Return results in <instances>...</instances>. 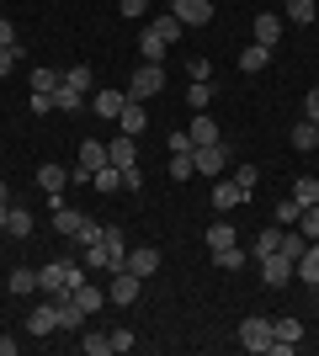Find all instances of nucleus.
I'll return each instance as SVG.
<instances>
[{"label":"nucleus","mask_w":319,"mask_h":356,"mask_svg":"<svg viewBox=\"0 0 319 356\" xmlns=\"http://www.w3.org/2000/svg\"><path fill=\"white\" fill-rule=\"evenodd\" d=\"M192 165H197L202 176H224L229 165H234V149H229L224 138H218V144H197L192 149Z\"/></svg>","instance_id":"7ed1b4c3"},{"label":"nucleus","mask_w":319,"mask_h":356,"mask_svg":"<svg viewBox=\"0 0 319 356\" xmlns=\"http://www.w3.org/2000/svg\"><path fill=\"white\" fill-rule=\"evenodd\" d=\"M80 261H85V266H101V271H122V261H128V239H122V229H101V239H96Z\"/></svg>","instance_id":"f03ea898"},{"label":"nucleus","mask_w":319,"mask_h":356,"mask_svg":"<svg viewBox=\"0 0 319 356\" xmlns=\"http://www.w3.org/2000/svg\"><path fill=\"white\" fill-rule=\"evenodd\" d=\"M213 266H218V271H240V266H245L240 239H234V245H224V250H213Z\"/></svg>","instance_id":"393cba45"},{"label":"nucleus","mask_w":319,"mask_h":356,"mask_svg":"<svg viewBox=\"0 0 319 356\" xmlns=\"http://www.w3.org/2000/svg\"><path fill=\"white\" fill-rule=\"evenodd\" d=\"M106 160L117 165V170H128V165H138V138L117 134V138H112V144H106Z\"/></svg>","instance_id":"9b49d317"},{"label":"nucleus","mask_w":319,"mask_h":356,"mask_svg":"<svg viewBox=\"0 0 319 356\" xmlns=\"http://www.w3.org/2000/svg\"><path fill=\"white\" fill-rule=\"evenodd\" d=\"M101 229H106V223H96V218H85V229H80V245H85V250H91V245H96V239H101Z\"/></svg>","instance_id":"79ce46f5"},{"label":"nucleus","mask_w":319,"mask_h":356,"mask_svg":"<svg viewBox=\"0 0 319 356\" xmlns=\"http://www.w3.org/2000/svg\"><path fill=\"white\" fill-rule=\"evenodd\" d=\"M240 346H245V351H272V319L250 314V319L240 325Z\"/></svg>","instance_id":"39448f33"},{"label":"nucleus","mask_w":319,"mask_h":356,"mask_svg":"<svg viewBox=\"0 0 319 356\" xmlns=\"http://www.w3.org/2000/svg\"><path fill=\"white\" fill-rule=\"evenodd\" d=\"M101 165H112V160H106V144H96V138H85V144H80V170H91V176H96Z\"/></svg>","instance_id":"6ab92c4d"},{"label":"nucleus","mask_w":319,"mask_h":356,"mask_svg":"<svg viewBox=\"0 0 319 356\" xmlns=\"http://www.w3.org/2000/svg\"><path fill=\"white\" fill-rule=\"evenodd\" d=\"M80 96H85V90H75V86H64V80H59V90H54V112H80Z\"/></svg>","instance_id":"c85d7f7f"},{"label":"nucleus","mask_w":319,"mask_h":356,"mask_svg":"<svg viewBox=\"0 0 319 356\" xmlns=\"http://www.w3.org/2000/svg\"><path fill=\"white\" fill-rule=\"evenodd\" d=\"M277 38H282V16L261 11V16H256V43H261V48H277Z\"/></svg>","instance_id":"4468645a"},{"label":"nucleus","mask_w":319,"mask_h":356,"mask_svg":"<svg viewBox=\"0 0 319 356\" xmlns=\"http://www.w3.org/2000/svg\"><path fill=\"white\" fill-rule=\"evenodd\" d=\"M59 80H64V74H54V70H32V90H43V96H54Z\"/></svg>","instance_id":"4c0bfd02"},{"label":"nucleus","mask_w":319,"mask_h":356,"mask_svg":"<svg viewBox=\"0 0 319 356\" xmlns=\"http://www.w3.org/2000/svg\"><path fill=\"white\" fill-rule=\"evenodd\" d=\"M186 102L197 106V112H208V102H213V80H197V86L186 90Z\"/></svg>","instance_id":"58836bf2"},{"label":"nucleus","mask_w":319,"mask_h":356,"mask_svg":"<svg viewBox=\"0 0 319 356\" xmlns=\"http://www.w3.org/2000/svg\"><path fill=\"white\" fill-rule=\"evenodd\" d=\"M0 48H16V27L6 22V16H0Z\"/></svg>","instance_id":"603ef678"},{"label":"nucleus","mask_w":319,"mask_h":356,"mask_svg":"<svg viewBox=\"0 0 319 356\" xmlns=\"http://www.w3.org/2000/svg\"><path fill=\"white\" fill-rule=\"evenodd\" d=\"M298 213H304V208H298L293 197H282V202H277V208H272V218L282 223V229H293V223H298Z\"/></svg>","instance_id":"c9c22d12"},{"label":"nucleus","mask_w":319,"mask_h":356,"mask_svg":"<svg viewBox=\"0 0 319 356\" xmlns=\"http://www.w3.org/2000/svg\"><path fill=\"white\" fill-rule=\"evenodd\" d=\"M91 80H96V74H91V64H75V70L64 74V86H75V90H91Z\"/></svg>","instance_id":"a19ab883"},{"label":"nucleus","mask_w":319,"mask_h":356,"mask_svg":"<svg viewBox=\"0 0 319 356\" xmlns=\"http://www.w3.org/2000/svg\"><path fill=\"white\" fill-rule=\"evenodd\" d=\"M27 330H32V335H54V330H59V309H54V298H43V303L27 314Z\"/></svg>","instance_id":"9d476101"},{"label":"nucleus","mask_w":319,"mask_h":356,"mask_svg":"<svg viewBox=\"0 0 319 356\" xmlns=\"http://www.w3.org/2000/svg\"><path fill=\"white\" fill-rule=\"evenodd\" d=\"M54 229L75 239L80 229H85V213H75V208H69V202H59V208H54Z\"/></svg>","instance_id":"2eb2a0df"},{"label":"nucleus","mask_w":319,"mask_h":356,"mask_svg":"<svg viewBox=\"0 0 319 356\" xmlns=\"http://www.w3.org/2000/svg\"><path fill=\"white\" fill-rule=\"evenodd\" d=\"M314 149H319V122H314Z\"/></svg>","instance_id":"6e6d98bb"},{"label":"nucleus","mask_w":319,"mask_h":356,"mask_svg":"<svg viewBox=\"0 0 319 356\" xmlns=\"http://www.w3.org/2000/svg\"><path fill=\"white\" fill-rule=\"evenodd\" d=\"M170 16H176L181 27H208V22H213V0H176Z\"/></svg>","instance_id":"423d86ee"},{"label":"nucleus","mask_w":319,"mask_h":356,"mask_svg":"<svg viewBox=\"0 0 319 356\" xmlns=\"http://www.w3.org/2000/svg\"><path fill=\"white\" fill-rule=\"evenodd\" d=\"M165 144H170V154H186V149H192V134H186V128H176Z\"/></svg>","instance_id":"37998d69"},{"label":"nucleus","mask_w":319,"mask_h":356,"mask_svg":"<svg viewBox=\"0 0 319 356\" xmlns=\"http://www.w3.org/2000/svg\"><path fill=\"white\" fill-rule=\"evenodd\" d=\"M6 218H11V202H6V197H0V234H6Z\"/></svg>","instance_id":"5fc2aeb1"},{"label":"nucleus","mask_w":319,"mask_h":356,"mask_svg":"<svg viewBox=\"0 0 319 356\" xmlns=\"http://www.w3.org/2000/svg\"><path fill=\"white\" fill-rule=\"evenodd\" d=\"M91 186H96V192H101V197H112V192H117V186H122V170H117V165H101V170H96V176H91Z\"/></svg>","instance_id":"bb28decb"},{"label":"nucleus","mask_w":319,"mask_h":356,"mask_svg":"<svg viewBox=\"0 0 319 356\" xmlns=\"http://www.w3.org/2000/svg\"><path fill=\"white\" fill-rule=\"evenodd\" d=\"M138 48H144V64H160V54H165V43H160V32H154V27L138 32Z\"/></svg>","instance_id":"cd10ccee"},{"label":"nucleus","mask_w":319,"mask_h":356,"mask_svg":"<svg viewBox=\"0 0 319 356\" xmlns=\"http://www.w3.org/2000/svg\"><path fill=\"white\" fill-rule=\"evenodd\" d=\"M240 202H250V197H245L240 186H234V181H218V186H213V208H218V213L240 208Z\"/></svg>","instance_id":"f3484780"},{"label":"nucleus","mask_w":319,"mask_h":356,"mask_svg":"<svg viewBox=\"0 0 319 356\" xmlns=\"http://www.w3.org/2000/svg\"><path fill=\"white\" fill-rule=\"evenodd\" d=\"M160 86H165V70L160 64H138L133 80H128V102H149V96H160Z\"/></svg>","instance_id":"20e7f679"},{"label":"nucleus","mask_w":319,"mask_h":356,"mask_svg":"<svg viewBox=\"0 0 319 356\" xmlns=\"http://www.w3.org/2000/svg\"><path fill=\"white\" fill-rule=\"evenodd\" d=\"M293 229H304L309 239H319V202H314V208H304V213H298V223H293Z\"/></svg>","instance_id":"ea45409f"},{"label":"nucleus","mask_w":319,"mask_h":356,"mask_svg":"<svg viewBox=\"0 0 319 356\" xmlns=\"http://www.w3.org/2000/svg\"><path fill=\"white\" fill-rule=\"evenodd\" d=\"M202 245H208V250H224V245H234V223H208V234H202Z\"/></svg>","instance_id":"b1692460"},{"label":"nucleus","mask_w":319,"mask_h":356,"mask_svg":"<svg viewBox=\"0 0 319 356\" xmlns=\"http://www.w3.org/2000/svg\"><path fill=\"white\" fill-rule=\"evenodd\" d=\"M43 112H54V96H43V90H32V118H43Z\"/></svg>","instance_id":"a18cd8bd"},{"label":"nucleus","mask_w":319,"mask_h":356,"mask_svg":"<svg viewBox=\"0 0 319 356\" xmlns=\"http://www.w3.org/2000/svg\"><path fill=\"white\" fill-rule=\"evenodd\" d=\"M170 176H176V181H192V176H197V165H192V149H186V154H170Z\"/></svg>","instance_id":"e433bc0d"},{"label":"nucleus","mask_w":319,"mask_h":356,"mask_svg":"<svg viewBox=\"0 0 319 356\" xmlns=\"http://www.w3.org/2000/svg\"><path fill=\"white\" fill-rule=\"evenodd\" d=\"M186 134H192V149H197V144H218V138H224V134H218V122H213L208 112H197V122H192Z\"/></svg>","instance_id":"a211bd4d"},{"label":"nucleus","mask_w":319,"mask_h":356,"mask_svg":"<svg viewBox=\"0 0 319 356\" xmlns=\"http://www.w3.org/2000/svg\"><path fill=\"white\" fill-rule=\"evenodd\" d=\"M133 341H138L133 330H117V335H112V351H133Z\"/></svg>","instance_id":"49530a36"},{"label":"nucleus","mask_w":319,"mask_h":356,"mask_svg":"<svg viewBox=\"0 0 319 356\" xmlns=\"http://www.w3.org/2000/svg\"><path fill=\"white\" fill-rule=\"evenodd\" d=\"M293 202H298V208H314V202H319V181L314 176H298V181H293Z\"/></svg>","instance_id":"4be33fe9"},{"label":"nucleus","mask_w":319,"mask_h":356,"mask_svg":"<svg viewBox=\"0 0 319 356\" xmlns=\"http://www.w3.org/2000/svg\"><path fill=\"white\" fill-rule=\"evenodd\" d=\"M304 118L319 122V90H309V96H304Z\"/></svg>","instance_id":"8fccbe9b"},{"label":"nucleus","mask_w":319,"mask_h":356,"mask_svg":"<svg viewBox=\"0 0 319 356\" xmlns=\"http://www.w3.org/2000/svg\"><path fill=\"white\" fill-rule=\"evenodd\" d=\"M75 303H80V309H85V314H96V309H101V303H106V293H96L91 282H80V287H75Z\"/></svg>","instance_id":"72a5a7b5"},{"label":"nucleus","mask_w":319,"mask_h":356,"mask_svg":"<svg viewBox=\"0 0 319 356\" xmlns=\"http://www.w3.org/2000/svg\"><path fill=\"white\" fill-rule=\"evenodd\" d=\"M11 293H16V298L38 293V271H32V266H16V271H11Z\"/></svg>","instance_id":"c756f323"},{"label":"nucleus","mask_w":319,"mask_h":356,"mask_svg":"<svg viewBox=\"0 0 319 356\" xmlns=\"http://www.w3.org/2000/svg\"><path fill=\"white\" fill-rule=\"evenodd\" d=\"M80 346H85V356H117V351H112V335H101V330H85V341H80Z\"/></svg>","instance_id":"2f4dec72"},{"label":"nucleus","mask_w":319,"mask_h":356,"mask_svg":"<svg viewBox=\"0 0 319 356\" xmlns=\"http://www.w3.org/2000/svg\"><path fill=\"white\" fill-rule=\"evenodd\" d=\"M293 277H298V282H309V287H319V245H314V239H309V250L293 261Z\"/></svg>","instance_id":"f8f14e48"},{"label":"nucleus","mask_w":319,"mask_h":356,"mask_svg":"<svg viewBox=\"0 0 319 356\" xmlns=\"http://www.w3.org/2000/svg\"><path fill=\"white\" fill-rule=\"evenodd\" d=\"M122 266L133 271V277H154V271H160V250H128Z\"/></svg>","instance_id":"dca6fc26"},{"label":"nucleus","mask_w":319,"mask_h":356,"mask_svg":"<svg viewBox=\"0 0 319 356\" xmlns=\"http://www.w3.org/2000/svg\"><path fill=\"white\" fill-rule=\"evenodd\" d=\"M85 261H69V255H64V261H48L43 271H38V293H48V298H59V293H75L80 282H85Z\"/></svg>","instance_id":"f257e3e1"},{"label":"nucleus","mask_w":319,"mask_h":356,"mask_svg":"<svg viewBox=\"0 0 319 356\" xmlns=\"http://www.w3.org/2000/svg\"><path fill=\"white\" fill-rule=\"evenodd\" d=\"M229 170H234V176H229V181H234V186H240L245 197L256 192V181H261V170H256V165H229Z\"/></svg>","instance_id":"473e14b6"},{"label":"nucleus","mask_w":319,"mask_h":356,"mask_svg":"<svg viewBox=\"0 0 319 356\" xmlns=\"http://www.w3.org/2000/svg\"><path fill=\"white\" fill-rule=\"evenodd\" d=\"M288 22L293 27H309L314 22V0H288Z\"/></svg>","instance_id":"f704fd0d"},{"label":"nucleus","mask_w":319,"mask_h":356,"mask_svg":"<svg viewBox=\"0 0 319 356\" xmlns=\"http://www.w3.org/2000/svg\"><path fill=\"white\" fill-rule=\"evenodd\" d=\"M288 277H293V255H282V250L261 255V282L266 287H288Z\"/></svg>","instance_id":"0eeeda50"},{"label":"nucleus","mask_w":319,"mask_h":356,"mask_svg":"<svg viewBox=\"0 0 319 356\" xmlns=\"http://www.w3.org/2000/svg\"><path fill=\"white\" fill-rule=\"evenodd\" d=\"M0 356H16V341H11V335H0Z\"/></svg>","instance_id":"864d4df0"},{"label":"nucleus","mask_w":319,"mask_h":356,"mask_svg":"<svg viewBox=\"0 0 319 356\" xmlns=\"http://www.w3.org/2000/svg\"><path fill=\"white\" fill-rule=\"evenodd\" d=\"M6 234H11V239H32V213H27V208H16V202H11V218H6Z\"/></svg>","instance_id":"5701e85b"},{"label":"nucleus","mask_w":319,"mask_h":356,"mask_svg":"<svg viewBox=\"0 0 319 356\" xmlns=\"http://www.w3.org/2000/svg\"><path fill=\"white\" fill-rule=\"evenodd\" d=\"M122 186H128V192H138V186H144V176H138V165H128V170H122Z\"/></svg>","instance_id":"3c124183"},{"label":"nucleus","mask_w":319,"mask_h":356,"mask_svg":"<svg viewBox=\"0 0 319 356\" xmlns=\"http://www.w3.org/2000/svg\"><path fill=\"white\" fill-rule=\"evenodd\" d=\"M138 287H144V277H133V271L122 266V271H112V303H117V309H128V303H138Z\"/></svg>","instance_id":"6e6552de"},{"label":"nucleus","mask_w":319,"mask_h":356,"mask_svg":"<svg viewBox=\"0 0 319 356\" xmlns=\"http://www.w3.org/2000/svg\"><path fill=\"white\" fill-rule=\"evenodd\" d=\"M288 144L309 154V149H314V122H309V118H304V122H293V128H288Z\"/></svg>","instance_id":"7c9ffc66"},{"label":"nucleus","mask_w":319,"mask_h":356,"mask_svg":"<svg viewBox=\"0 0 319 356\" xmlns=\"http://www.w3.org/2000/svg\"><path fill=\"white\" fill-rule=\"evenodd\" d=\"M266 59H272V48L250 43V48H245V54H240V70H245V74H261V70H266Z\"/></svg>","instance_id":"a878e982"},{"label":"nucleus","mask_w":319,"mask_h":356,"mask_svg":"<svg viewBox=\"0 0 319 356\" xmlns=\"http://www.w3.org/2000/svg\"><path fill=\"white\" fill-rule=\"evenodd\" d=\"M38 186H43V192H64V186H69V170H64V165H38Z\"/></svg>","instance_id":"aec40b11"},{"label":"nucleus","mask_w":319,"mask_h":356,"mask_svg":"<svg viewBox=\"0 0 319 356\" xmlns=\"http://www.w3.org/2000/svg\"><path fill=\"white\" fill-rule=\"evenodd\" d=\"M277 245H282V223H272V229H261V234L250 239V255H256V261H261V255H272Z\"/></svg>","instance_id":"412c9836"},{"label":"nucleus","mask_w":319,"mask_h":356,"mask_svg":"<svg viewBox=\"0 0 319 356\" xmlns=\"http://www.w3.org/2000/svg\"><path fill=\"white\" fill-rule=\"evenodd\" d=\"M96 118H106V122H117L122 118V106H128V90H117V86H106V90H96Z\"/></svg>","instance_id":"1a4fd4ad"},{"label":"nucleus","mask_w":319,"mask_h":356,"mask_svg":"<svg viewBox=\"0 0 319 356\" xmlns=\"http://www.w3.org/2000/svg\"><path fill=\"white\" fill-rule=\"evenodd\" d=\"M117 11L122 16H144V11H149V0H117Z\"/></svg>","instance_id":"de8ad7c7"},{"label":"nucleus","mask_w":319,"mask_h":356,"mask_svg":"<svg viewBox=\"0 0 319 356\" xmlns=\"http://www.w3.org/2000/svg\"><path fill=\"white\" fill-rule=\"evenodd\" d=\"M117 128H122L128 138H138V134H144V128H149V112H144V102H128V106H122Z\"/></svg>","instance_id":"ddd939ff"},{"label":"nucleus","mask_w":319,"mask_h":356,"mask_svg":"<svg viewBox=\"0 0 319 356\" xmlns=\"http://www.w3.org/2000/svg\"><path fill=\"white\" fill-rule=\"evenodd\" d=\"M186 70H192V80H213V64H208V59H192Z\"/></svg>","instance_id":"09e8293b"},{"label":"nucleus","mask_w":319,"mask_h":356,"mask_svg":"<svg viewBox=\"0 0 319 356\" xmlns=\"http://www.w3.org/2000/svg\"><path fill=\"white\" fill-rule=\"evenodd\" d=\"M16 59H22V43H16V48H0V74H11Z\"/></svg>","instance_id":"c03bdc74"}]
</instances>
